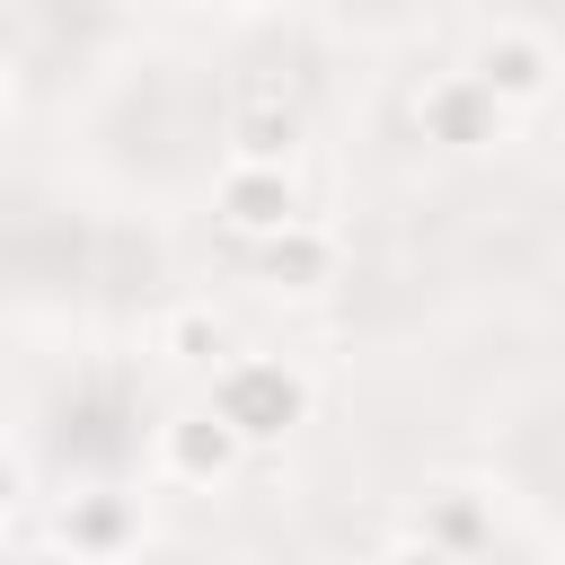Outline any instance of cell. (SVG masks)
<instances>
[{
  "label": "cell",
  "instance_id": "1",
  "mask_svg": "<svg viewBox=\"0 0 565 565\" xmlns=\"http://www.w3.org/2000/svg\"><path fill=\"white\" fill-rule=\"evenodd\" d=\"M203 406L247 441V450H282L309 406H318V380L291 362V353H230L212 380H203Z\"/></svg>",
  "mask_w": 565,
  "mask_h": 565
},
{
  "label": "cell",
  "instance_id": "2",
  "mask_svg": "<svg viewBox=\"0 0 565 565\" xmlns=\"http://www.w3.org/2000/svg\"><path fill=\"white\" fill-rule=\"evenodd\" d=\"M53 565H141L150 556V503L115 477H79L53 494Z\"/></svg>",
  "mask_w": 565,
  "mask_h": 565
},
{
  "label": "cell",
  "instance_id": "3",
  "mask_svg": "<svg viewBox=\"0 0 565 565\" xmlns=\"http://www.w3.org/2000/svg\"><path fill=\"white\" fill-rule=\"evenodd\" d=\"M247 441L212 415V406H177L150 424V477L159 486H185V494H221L230 477H247Z\"/></svg>",
  "mask_w": 565,
  "mask_h": 565
},
{
  "label": "cell",
  "instance_id": "4",
  "mask_svg": "<svg viewBox=\"0 0 565 565\" xmlns=\"http://www.w3.org/2000/svg\"><path fill=\"white\" fill-rule=\"evenodd\" d=\"M468 71L494 88V106H503V115H539V106L556 97V79H565V53H556V35H547V26H530V18H494V26L477 35Z\"/></svg>",
  "mask_w": 565,
  "mask_h": 565
},
{
  "label": "cell",
  "instance_id": "5",
  "mask_svg": "<svg viewBox=\"0 0 565 565\" xmlns=\"http://www.w3.org/2000/svg\"><path fill=\"white\" fill-rule=\"evenodd\" d=\"M212 221L238 238V247H274L282 230L309 221V194L291 168H265V159H221L212 168Z\"/></svg>",
  "mask_w": 565,
  "mask_h": 565
},
{
  "label": "cell",
  "instance_id": "6",
  "mask_svg": "<svg viewBox=\"0 0 565 565\" xmlns=\"http://www.w3.org/2000/svg\"><path fill=\"white\" fill-rule=\"evenodd\" d=\"M221 141H230V159L291 168L300 141H309V106H300V88H282L274 71H247V79L230 88V106H221Z\"/></svg>",
  "mask_w": 565,
  "mask_h": 565
},
{
  "label": "cell",
  "instance_id": "7",
  "mask_svg": "<svg viewBox=\"0 0 565 565\" xmlns=\"http://www.w3.org/2000/svg\"><path fill=\"white\" fill-rule=\"evenodd\" d=\"M415 132L424 141H441V150H486V141H503L512 132V115L494 106V88L459 62V71H441V79H424L415 88Z\"/></svg>",
  "mask_w": 565,
  "mask_h": 565
},
{
  "label": "cell",
  "instance_id": "8",
  "mask_svg": "<svg viewBox=\"0 0 565 565\" xmlns=\"http://www.w3.org/2000/svg\"><path fill=\"white\" fill-rule=\"evenodd\" d=\"M335 274H344V238H335L318 212H309L300 230H282L274 247H256V282H265V291H291V300H309V291H327Z\"/></svg>",
  "mask_w": 565,
  "mask_h": 565
},
{
  "label": "cell",
  "instance_id": "9",
  "mask_svg": "<svg viewBox=\"0 0 565 565\" xmlns=\"http://www.w3.org/2000/svg\"><path fill=\"white\" fill-rule=\"evenodd\" d=\"M415 530H424V539H441V547H459V556L477 565V556H486V539H494V503H477V486H433Z\"/></svg>",
  "mask_w": 565,
  "mask_h": 565
},
{
  "label": "cell",
  "instance_id": "10",
  "mask_svg": "<svg viewBox=\"0 0 565 565\" xmlns=\"http://www.w3.org/2000/svg\"><path fill=\"white\" fill-rule=\"evenodd\" d=\"M371 565H468V556H459V547H441V539H424V530H397Z\"/></svg>",
  "mask_w": 565,
  "mask_h": 565
},
{
  "label": "cell",
  "instance_id": "11",
  "mask_svg": "<svg viewBox=\"0 0 565 565\" xmlns=\"http://www.w3.org/2000/svg\"><path fill=\"white\" fill-rule=\"evenodd\" d=\"M230 9H274V0H230Z\"/></svg>",
  "mask_w": 565,
  "mask_h": 565
},
{
  "label": "cell",
  "instance_id": "12",
  "mask_svg": "<svg viewBox=\"0 0 565 565\" xmlns=\"http://www.w3.org/2000/svg\"><path fill=\"white\" fill-rule=\"evenodd\" d=\"M132 9H168V0H132Z\"/></svg>",
  "mask_w": 565,
  "mask_h": 565
}]
</instances>
